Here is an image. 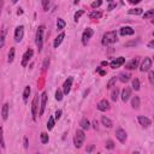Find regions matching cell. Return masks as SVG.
I'll return each instance as SVG.
<instances>
[{
  "label": "cell",
  "instance_id": "1",
  "mask_svg": "<svg viewBox=\"0 0 154 154\" xmlns=\"http://www.w3.org/2000/svg\"><path fill=\"white\" fill-rule=\"evenodd\" d=\"M117 41V31L116 30H112V31H107L102 35V40H101V43L103 46H108V45H112Z\"/></svg>",
  "mask_w": 154,
  "mask_h": 154
},
{
  "label": "cell",
  "instance_id": "2",
  "mask_svg": "<svg viewBox=\"0 0 154 154\" xmlns=\"http://www.w3.org/2000/svg\"><path fill=\"white\" fill-rule=\"evenodd\" d=\"M43 32H45V25H40L36 30V35H35V43L36 47L38 49V52L42 51V46H43Z\"/></svg>",
  "mask_w": 154,
  "mask_h": 154
},
{
  "label": "cell",
  "instance_id": "3",
  "mask_svg": "<svg viewBox=\"0 0 154 154\" xmlns=\"http://www.w3.org/2000/svg\"><path fill=\"white\" fill-rule=\"evenodd\" d=\"M84 140H85V132L83 129H79L76 131L75 134V137H73V144L76 148H81L84 143Z\"/></svg>",
  "mask_w": 154,
  "mask_h": 154
},
{
  "label": "cell",
  "instance_id": "4",
  "mask_svg": "<svg viewBox=\"0 0 154 154\" xmlns=\"http://www.w3.org/2000/svg\"><path fill=\"white\" fill-rule=\"evenodd\" d=\"M38 101H40V96L38 94H36L32 99V102H31V116H32V120H36V116H37V112H38Z\"/></svg>",
  "mask_w": 154,
  "mask_h": 154
},
{
  "label": "cell",
  "instance_id": "5",
  "mask_svg": "<svg viewBox=\"0 0 154 154\" xmlns=\"http://www.w3.org/2000/svg\"><path fill=\"white\" fill-rule=\"evenodd\" d=\"M47 100H48V96H47V93L43 91L40 96V109H38V116H42L45 113V109H46V105H47Z\"/></svg>",
  "mask_w": 154,
  "mask_h": 154
},
{
  "label": "cell",
  "instance_id": "6",
  "mask_svg": "<svg viewBox=\"0 0 154 154\" xmlns=\"http://www.w3.org/2000/svg\"><path fill=\"white\" fill-rule=\"evenodd\" d=\"M32 55H34V51L31 48H29V49L25 51V53L23 54V58H22V63H20L23 67H25L29 64V60L32 58Z\"/></svg>",
  "mask_w": 154,
  "mask_h": 154
},
{
  "label": "cell",
  "instance_id": "7",
  "mask_svg": "<svg viewBox=\"0 0 154 154\" xmlns=\"http://www.w3.org/2000/svg\"><path fill=\"white\" fill-rule=\"evenodd\" d=\"M72 82H73V78L72 77H67L66 79H65V82H64V84H63V93H64V95H67V94H70V91H71V87H72Z\"/></svg>",
  "mask_w": 154,
  "mask_h": 154
},
{
  "label": "cell",
  "instance_id": "8",
  "mask_svg": "<svg viewBox=\"0 0 154 154\" xmlns=\"http://www.w3.org/2000/svg\"><path fill=\"white\" fill-rule=\"evenodd\" d=\"M23 36H24V26L23 25H18L14 29V41L16 42H20Z\"/></svg>",
  "mask_w": 154,
  "mask_h": 154
},
{
  "label": "cell",
  "instance_id": "9",
  "mask_svg": "<svg viewBox=\"0 0 154 154\" xmlns=\"http://www.w3.org/2000/svg\"><path fill=\"white\" fill-rule=\"evenodd\" d=\"M93 34H94V31H93V29H90V28H87V29L83 31V34H82V43H83L84 46H87V43H88V41L90 40V37L93 36Z\"/></svg>",
  "mask_w": 154,
  "mask_h": 154
},
{
  "label": "cell",
  "instance_id": "10",
  "mask_svg": "<svg viewBox=\"0 0 154 154\" xmlns=\"http://www.w3.org/2000/svg\"><path fill=\"white\" fill-rule=\"evenodd\" d=\"M150 67H152V59L150 58H144L141 66H140V70L142 72H147V71L150 70Z\"/></svg>",
  "mask_w": 154,
  "mask_h": 154
},
{
  "label": "cell",
  "instance_id": "11",
  "mask_svg": "<svg viewBox=\"0 0 154 154\" xmlns=\"http://www.w3.org/2000/svg\"><path fill=\"white\" fill-rule=\"evenodd\" d=\"M137 120H138V123H140V125L142 128H149L150 124H152V120L148 117H144V116H138Z\"/></svg>",
  "mask_w": 154,
  "mask_h": 154
},
{
  "label": "cell",
  "instance_id": "12",
  "mask_svg": "<svg viewBox=\"0 0 154 154\" xmlns=\"http://www.w3.org/2000/svg\"><path fill=\"white\" fill-rule=\"evenodd\" d=\"M116 137L119 140V142L124 143V142L126 141V132H125V130L122 129V128H118V129L116 130Z\"/></svg>",
  "mask_w": 154,
  "mask_h": 154
},
{
  "label": "cell",
  "instance_id": "13",
  "mask_svg": "<svg viewBox=\"0 0 154 154\" xmlns=\"http://www.w3.org/2000/svg\"><path fill=\"white\" fill-rule=\"evenodd\" d=\"M124 63H125V58H124V57H119V58H116L114 60H112V61L109 63V66H111L112 69H117V67L122 66Z\"/></svg>",
  "mask_w": 154,
  "mask_h": 154
},
{
  "label": "cell",
  "instance_id": "14",
  "mask_svg": "<svg viewBox=\"0 0 154 154\" xmlns=\"http://www.w3.org/2000/svg\"><path fill=\"white\" fill-rule=\"evenodd\" d=\"M134 32H135V30L131 26H122L119 30V34L122 36H130V35H134Z\"/></svg>",
  "mask_w": 154,
  "mask_h": 154
},
{
  "label": "cell",
  "instance_id": "15",
  "mask_svg": "<svg viewBox=\"0 0 154 154\" xmlns=\"http://www.w3.org/2000/svg\"><path fill=\"white\" fill-rule=\"evenodd\" d=\"M97 109L101 111V112H105V111L109 109V102H108L106 99H102V100L97 103Z\"/></svg>",
  "mask_w": 154,
  "mask_h": 154
},
{
  "label": "cell",
  "instance_id": "16",
  "mask_svg": "<svg viewBox=\"0 0 154 154\" xmlns=\"http://www.w3.org/2000/svg\"><path fill=\"white\" fill-rule=\"evenodd\" d=\"M120 96H122V100H123L124 102H126V101L130 99V96H131V89L128 88V87L124 88V89L122 90V95H120Z\"/></svg>",
  "mask_w": 154,
  "mask_h": 154
},
{
  "label": "cell",
  "instance_id": "17",
  "mask_svg": "<svg viewBox=\"0 0 154 154\" xmlns=\"http://www.w3.org/2000/svg\"><path fill=\"white\" fill-rule=\"evenodd\" d=\"M6 32H7L6 25H2V28H1V30H0V48H2V47H4V45H5Z\"/></svg>",
  "mask_w": 154,
  "mask_h": 154
},
{
  "label": "cell",
  "instance_id": "18",
  "mask_svg": "<svg viewBox=\"0 0 154 154\" xmlns=\"http://www.w3.org/2000/svg\"><path fill=\"white\" fill-rule=\"evenodd\" d=\"M64 37H65V32H60V34L54 38V41H53V47H54V48H58V47L60 46V43L63 42Z\"/></svg>",
  "mask_w": 154,
  "mask_h": 154
},
{
  "label": "cell",
  "instance_id": "19",
  "mask_svg": "<svg viewBox=\"0 0 154 154\" xmlns=\"http://www.w3.org/2000/svg\"><path fill=\"white\" fill-rule=\"evenodd\" d=\"M137 65H138V59H137V58H134V59H131L129 63H126L125 69H128V70H134V69L137 67Z\"/></svg>",
  "mask_w": 154,
  "mask_h": 154
},
{
  "label": "cell",
  "instance_id": "20",
  "mask_svg": "<svg viewBox=\"0 0 154 154\" xmlns=\"http://www.w3.org/2000/svg\"><path fill=\"white\" fill-rule=\"evenodd\" d=\"M8 108H10V106H8L7 102L2 105V108H1V116H2V119H4V120H7V118H8Z\"/></svg>",
  "mask_w": 154,
  "mask_h": 154
},
{
  "label": "cell",
  "instance_id": "21",
  "mask_svg": "<svg viewBox=\"0 0 154 154\" xmlns=\"http://www.w3.org/2000/svg\"><path fill=\"white\" fill-rule=\"evenodd\" d=\"M101 123H102V125H105L106 128H112V125H113L112 120H111L109 118L105 117V116H102V117H101Z\"/></svg>",
  "mask_w": 154,
  "mask_h": 154
},
{
  "label": "cell",
  "instance_id": "22",
  "mask_svg": "<svg viewBox=\"0 0 154 154\" xmlns=\"http://www.w3.org/2000/svg\"><path fill=\"white\" fill-rule=\"evenodd\" d=\"M79 125H81V128L83 130H88L90 128V123H89V120L87 118H82L81 122H79Z\"/></svg>",
  "mask_w": 154,
  "mask_h": 154
},
{
  "label": "cell",
  "instance_id": "23",
  "mask_svg": "<svg viewBox=\"0 0 154 154\" xmlns=\"http://www.w3.org/2000/svg\"><path fill=\"white\" fill-rule=\"evenodd\" d=\"M14 53H16L14 47H11V48H10V52H8V55H7V61H8L10 64L14 60Z\"/></svg>",
  "mask_w": 154,
  "mask_h": 154
},
{
  "label": "cell",
  "instance_id": "24",
  "mask_svg": "<svg viewBox=\"0 0 154 154\" xmlns=\"http://www.w3.org/2000/svg\"><path fill=\"white\" fill-rule=\"evenodd\" d=\"M130 73H126V72H122L120 75H119V81L120 82H123V83H126L129 79H130Z\"/></svg>",
  "mask_w": 154,
  "mask_h": 154
},
{
  "label": "cell",
  "instance_id": "25",
  "mask_svg": "<svg viewBox=\"0 0 154 154\" xmlns=\"http://www.w3.org/2000/svg\"><path fill=\"white\" fill-rule=\"evenodd\" d=\"M101 16H102V13L100 11H96V10L89 13V18L90 19H99V18H101Z\"/></svg>",
  "mask_w": 154,
  "mask_h": 154
},
{
  "label": "cell",
  "instance_id": "26",
  "mask_svg": "<svg viewBox=\"0 0 154 154\" xmlns=\"http://www.w3.org/2000/svg\"><path fill=\"white\" fill-rule=\"evenodd\" d=\"M30 91H31L30 87L26 85V87L24 88V91H23V101H24V102L28 101V97H29V95H30Z\"/></svg>",
  "mask_w": 154,
  "mask_h": 154
},
{
  "label": "cell",
  "instance_id": "27",
  "mask_svg": "<svg viewBox=\"0 0 154 154\" xmlns=\"http://www.w3.org/2000/svg\"><path fill=\"white\" fill-rule=\"evenodd\" d=\"M131 106H132V108H135V109L140 108V97H138V96H134V97H132V100H131Z\"/></svg>",
  "mask_w": 154,
  "mask_h": 154
},
{
  "label": "cell",
  "instance_id": "28",
  "mask_svg": "<svg viewBox=\"0 0 154 154\" xmlns=\"http://www.w3.org/2000/svg\"><path fill=\"white\" fill-rule=\"evenodd\" d=\"M54 125H55V119H54V117H49L48 118V120H47V129L48 130H52L53 128H54Z\"/></svg>",
  "mask_w": 154,
  "mask_h": 154
},
{
  "label": "cell",
  "instance_id": "29",
  "mask_svg": "<svg viewBox=\"0 0 154 154\" xmlns=\"http://www.w3.org/2000/svg\"><path fill=\"white\" fill-rule=\"evenodd\" d=\"M0 147H1L2 149H5V148H6L5 140H4V129H2V126H1V125H0Z\"/></svg>",
  "mask_w": 154,
  "mask_h": 154
},
{
  "label": "cell",
  "instance_id": "30",
  "mask_svg": "<svg viewBox=\"0 0 154 154\" xmlns=\"http://www.w3.org/2000/svg\"><path fill=\"white\" fill-rule=\"evenodd\" d=\"M65 25H66V23H65V20H64L63 18H58V19H57V28H58L59 30L64 29Z\"/></svg>",
  "mask_w": 154,
  "mask_h": 154
},
{
  "label": "cell",
  "instance_id": "31",
  "mask_svg": "<svg viewBox=\"0 0 154 154\" xmlns=\"http://www.w3.org/2000/svg\"><path fill=\"white\" fill-rule=\"evenodd\" d=\"M40 138H41V142H42L43 144H45V143H48V141H49V137H48V134H47V132H41Z\"/></svg>",
  "mask_w": 154,
  "mask_h": 154
},
{
  "label": "cell",
  "instance_id": "32",
  "mask_svg": "<svg viewBox=\"0 0 154 154\" xmlns=\"http://www.w3.org/2000/svg\"><path fill=\"white\" fill-rule=\"evenodd\" d=\"M118 95H119V90H118V88H114V89L112 90V93H111V99H112L113 101H117Z\"/></svg>",
  "mask_w": 154,
  "mask_h": 154
},
{
  "label": "cell",
  "instance_id": "33",
  "mask_svg": "<svg viewBox=\"0 0 154 154\" xmlns=\"http://www.w3.org/2000/svg\"><path fill=\"white\" fill-rule=\"evenodd\" d=\"M116 81H117V77L114 76V77H112L109 81H108V83H107V85H106V88L107 89H111L112 87H116L114 84H116Z\"/></svg>",
  "mask_w": 154,
  "mask_h": 154
},
{
  "label": "cell",
  "instance_id": "34",
  "mask_svg": "<svg viewBox=\"0 0 154 154\" xmlns=\"http://www.w3.org/2000/svg\"><path fill=\"white\" fill-rule=\"evenodd\" d=\"M63 95H64L63 90H61V89H58V90L55 91V100H57V101H61V100H63Z\"/></svg>",
  "mask_w": 154,
  "mask_h": 154
},
{
  "label": "cell",
  "instance_id": "35",
  "mask_svg": "<svg viewBox=\"0 0 154 154\" xmlns=\"http://www.w3.org/2000/svg\"><path fill=\"white\" fill-rule=\"evenodd\" d=\"M154 16V10H149V11H147L144 14H143V18L144 19H149V18H152Z\"/></svg>",
  "mask_w": 154,
  "mask_h": 154
},
{
  "label": "cell",
  "instance_id": "36",
  "mask_svg": "<svg viewBox=\"0 0 154 154\" xmlns=\"http://www.w3.org/2000/svg\"><path fill=\"white\" fill-rule=\"evenodd\" d=\"M132 88L135 90H140V81L137 78H134L132 79Z\"/></svg>",
  "mask_w": 154,
  "mask_h": 154
},
{
  "label": "cell",
  "instance_id": "37",
  "mask_svg": "<svg viewBox=\"0 0 154 154\" xmlns=\"http://www.w3.org/2000/svg\"><path fill=\"white\" fill-rule=\"evenodd\" d=\"M105 147H106L107 149H113V148H114V142H113L112 140H107L106 143H105Z\"/></svg>",
  "mask_w": 154,
  "mask_h": 154
},
{
  "label": "cell",
  "instance_id": "38",
  "mask_svg": "<svg viewBox=\"0 0 154 154\" xmlns=\"http://www.w3.org/2000/svg\"><path fill=\"white\" fill-rule=\"evenodd\" d=\"M142 13V8H131L129 10V14H141Z\"/></svg>",
  "mask_w": 154,
  "mask_h": 154
},
{
  "label": "cell",
  "instance_id": "39",
  "mask_svg": "<svg viewBox=\"0 0 154 154\" xmlns=\"http://www.w3.org/2000/svg\"><path fill=\"white\" fill-rule=\"evenodd\" d=\"M83 13H84V10H78V11L75 13V16H73V19H75V22H77V20L79 19V17H81Z\"/></svg>",
  "mask_w": 154,
  "mask_h": 154
},
{
  "label": "cell",
  "instance_id": "40",
  "mask_svg": "<svg viewBox=\"0 0 154 154\" xmlns=\"http://www.w3.org/2000/svg\"><path fill=\"white\" fill-rule=\"evenodd\" d=\"M41 4H42V7H43V11H48L49 0H41Z\"/></svg>",
  "mask_w": 154,
  "mask_h": 154
},
{
  "label": "cell",
  "instance_id": "41",
  "mask_svg": "<svg viewBox=\"0 0 154 154\" xmlns=\"http://www.w3.org/2000/svg\"><path fill=\"white\" fill-rule=\"evenodd\" d=\"M101 4H102V0H95L94 2H91V7L93 8H97V7L101 6Z\"/></svg>",
  "mask_w": 154,
  "mask_h": 154
},
{
  "label": "cell",
  "instance_id": "42",
  "mask_svg": "<svg viewBox=\"0 0 154 154\" xmlns=\"http://www.w3.org/2000/svg\"><path fill=\"white\" fill-rule=\"evenodd\" d=\"M48 66H49V58H46V59L43 60V64H42V69L46 71V70L48 69Z\"/></svg>",
  "mask_w": 154,
  "mask_h": 154
},
{
  "label": "cell",
  "instance_id": "43",
  "mask_svg": "<svg viewBox=\"0 0 154 154\" xmlns=\"http://www.w3.org/2000/svg\"><path fill=\"white\" fill-rule=\"evenodd\" d=\"M148 78H149V82L150 84H154V72L152 70H149V75H148Z\"/></svg>",
  "mask_w": 154,
  "mask_h": 154
},
{
  "label": "cell",
  "instance_id": "44",
  "mask_svg": "<svg viewBox=\"0 0 154 154\" xmlns=\"http://www.w3.org/2000/svg\"><path fill=\"white\" fill-rule=\"evenodd\" d=\"M61 113H63V111H61V109H58V111L55 112V114H54V119H55V120L60 119V117H61Z\"/></svg>",
  "mask_w": 154,
  "mask_h": 154
},
{
  "label": "cell",
  "instance_id": "45",
  "mask_svg": "<svg viewBox=\"0 0 154 154\" xmlns=\"http://www.w3.org/2000/svg\"><path fill=\"white\" fill-rule=\"evenodd\" d=\"M23 144H24V148H25V149H28V147H29V142H28V137H24V138H23Z\"/></svg>",
  "mask_w": 154,
  "mask_h": 154
},
{
  "label": "cell",
  "instance_id": "46",
  "mask_svg": "<svg viewBox=\"0 0 154 154\" xmlns=\"http://www.w3.org/2000/svg\"><path fill=\"white\" fill-rule=\"evenodd\" d=\"M137 42H138V41H134V42H128V43H126L125 46H126V47H129V46H134V45H136Z\"/></svg>",
  "mask_w": 154,
  "mask_h": 154
},
{
  "label": "cell",
  "instance_id": "47",
  "mask_svg": "<svg viewBox=\"0 0 154 154\" xmlns=\"http://www.w3.org/2000/svg\"><path fill=\"white\" fill-rule=\"evenodd\" d=\"M91 125H93V128H94V129H97V120H93Z\"/></svg>",
  "mask_w": 154,
  "mask_h": 154
},
{
  "label": "cell",
  "instance_id": "48",
  "mask_svg": "<svg viewBox=\"0 0 154 154\" xmlns=\"http://www.w3.org/2000/svg\"><path fill=\"white\" fill-rule=\"evenodd\" d=\"M97 72H99L101 76H105V75H106V71H103V70H100V69H97Z\"/></svg>",
  "mask_w": 154,
  "mask_h": 154
},
{
  "label": "cell",
  "instance_id": "49",
  "mask_svg": "<svg viewBox=\"0 0 154 154\" xmlns=\"http://www.w3.org/2000/svg\"><path fill=\"white\" fill-rule=\"evenodd\" d=\"M2 7H4V0H0V16H1V11H2Z\"/></svg>",
  "mask_w": 154,
  "mask_h": 154
},
{
  "label": "cell",
  "instance_id": "50",
  "mask_svg": "<svg viewBox=\"0 0 154 154\" xmlns=\"http://www.w3.org/2000/svg\"><path fill=\"white\" fill-rule=\"evenodd\" d=\"M140 1H141V0H129V2H130V4H134V5H135V4H138Z\"/></svg>",
  "mask_w": 154,
  "mask_h": 154
},
{
  "label": "cell",
  "instance_id": "51",
  "mask_svg": "<svg viewBox=\"0 0 154 154\" xmlns=\"http://www.w3.org/2000/svg\"><path fill=\"white\" fill-rule=\"evenodd\" d=\"M148 47H149V48H150V49H152V48H153V47H154V41H150V42H149V43H148Z\"/></svg>",
  "mask_w": 154,
  "mask_h": 154
},
{
  "label": "cell",
  "instance_id": "52",
  "mask_svg": "<svg viewBox=\"0 0 154 154\" xmlns=\"http://www.w3.org/2000/svg\"><path fill=\"white\" fill-rule=\"evenodd\" d=\"M108 65V63L106 61V60H103V61H101V66H107Z\"/></svg>",
  "mask_w": 154,
  "mask_h": 154
},
{
  "label": "cell",
  "instance_id": "53",
  "mask_svg": "<svg viewBox=\"0 0 154 154\" xmlns=\"http://www.w3.org/2000/svg\"><path fill=\"white\" fill-rule=\"evenodd\" d=\"M113 7H116V5H114V4H111V5H109V7H108V11H111Z\"/></svg>",
  "mask_w": 154,
  "mask_h": 154
},
{
  "label": "cell",
  "instance_id": "54",
  "mask_svg": "<svg viewBox=\"0 0 154 154\" xmlns=\"http://www.w3.org/2000/svg\"><path fill=\"white\" fill-rule=\"evenodd\" d=\"M22 13H23V10H22V8H18V11H17V14L19 16V14H22Z\"/></svg>",
  "mask_w": 154,
  "mask_h": 154
},
{
  "label": "cell",
  "instance_id": "55",
  "mask_svg": "<svg viewBox=\"0 0 154 154\" xmlns=\"http://www.w3.org/2000/svg\"><path fill=\"white\" fill-rule=\"evenodd\" d=\"M93 148H94V146H90L89 148H87V152H91V150H93Z\"/></svg>",
  "mask_w": 154,
  "mask_h": 154
},
{
  "label": "cell",
  "instance_id": "56",
  "mask_svg": "<svg viewBox=\"0 0 154 154\" xmlns=\"http://www.w3.org/2000/svg\"><path fill=\"white\" fill-rule=\"evenodd\" d=\"M11 1H12V4H16V2L18 1V0H11Z\"/></svg>",
  "mask_w": 154,
  "mask_h": 154
},
{
  "label": "cell",
  "instance_id": "57",
  "mask_svg": "<svg viewBox=\"0 0 154 154\" xmlns=\"http://www.w3.org/2000/svg\"><path fill=\"white\" fill-rule=\"evenodd\" d=\"M79 2V0H75V4H78Z\"/></svg>",
  "mask_w": 154,
  "mask_h": 154
},
{
  "label": "cell",
  "instance_id": "58",
  "mask_svg": "<svg viewBox=\"0 0 154 154\" xmlns=\"http://www.w3.org/2000/svg\"><path fill=\"white\" fill-rule=\"evenodd\" d=\"M106 1H107V2H112L113 0H106Z\"/></svg>",
  "mask_w": 154,
  "mask_h": 154
},
{
  "label": "cell",
  "instance_id": "59",
  "mask_svg": "<svg viewBox=\"0 0 154 154\" xmlns=\"http://www.w3.org/2000/svg\"><path fill=\"white\" fill-rule=\"evenodd\" d=\"M0 152H1V149H0Z\"/></svg>",
  "mask_w": 154,
  "mask_h": 154
}]
</instances>
